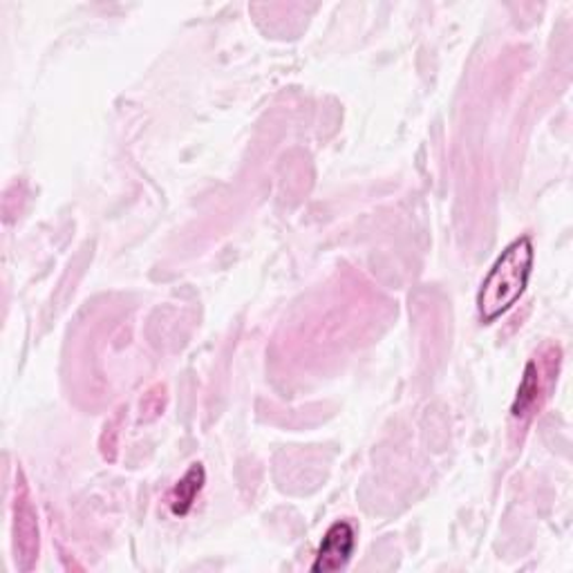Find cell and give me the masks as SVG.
<instances>
[{
	"label": "cell",
	"instance_id": "cell-1",
	"mask_svg": "<svg viewBox=\"0 0 573 573\" xmlns=\"http://www.w3.org/2000/svg\"><path fill=\"white\" fill-rule=\"evenodd\" d=\"M533 256V243L525 236L510 243L495 260L478 294V307L484 323L497 321L520 301L531 278Z\"/></svg>",
	"mask_w": 573,
	"mask_h": 573
},
{
	"label": "cell",
	"instance_id": "cell-2",
	"mask_svg": "<svg viewBox=\"0 0 573 573\" xmlns=\"http://www.w3.org/2000/svg\"><path fill=\"white\" fill-rule=\"evenodd\" d=\"M558 361H560V350L551 348L547 359H533L527 366L523 383L518 387V396H515L513 408H510L513 419L527 422L529 417H533L540 411L542 398L547 396L551 381L558 374Z\"/></svg>",
	"mask_w": 573,
	"mask_h": 573
},
{
	"label": "cell",
	"instance_id": "cell-3",
	"mask_svg": "<svg viewBox=\"0 0 573 573\" xmlns=\"http://www.w3.org/2000/svg\"><path fill=\"white\" fill-rule=\"evenodd\" d=\"M355 544H357V533H355L352 525H348V523L332 525L321 542L312 571L327 573V571H336L340 566H346L352 558Z\"/></svg>",
	"mask_w": 573,
	"mask_h": 573
},
{
	"label": "cell",
	"instance_id": "cell-4",
	"mask_svg": "<svg viewBox=\"0 0 573 573\" xmlns=\"http://www.w3.org/2000/svg\"><path fill=\"white\" fill-rule=\"evenodd\" d=\"M14 513H16V560H21L23 569H32L36 553H38V527H36V515L34 508L30 504L27 491L25 486H21V493L16 495V504H14Z\"/></svg>",
	"mask_w": 573,
	"mask_h": 573
},
{
	"label": "cell",
	"instance_id": "cell-5",
	"mask_svg": "<svg viewBox=\"0 0 573 573\" xmlns=\"http://www.w3.org/2000/svg\"><path fill=\"white\" fill-rule=\"evenodd\" d=\"M202 486H204V469L200 464H193L184 473V478L173 486V491H170V495H168L170 510H173L176 515H187L193 508L195 497L202 491Z\"/></svg>",
	"mask_w": 573,
	"mask_h": 573
}]
</instances>
